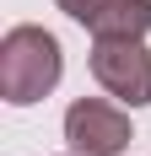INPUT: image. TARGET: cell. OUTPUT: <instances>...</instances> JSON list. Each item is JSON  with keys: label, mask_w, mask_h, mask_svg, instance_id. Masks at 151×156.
<instances>
[{"label": "cell", "mask_w": 151, "mask_h": 156, "mask_svg": "<svg viewBox=\"0 0 151 156\" xmlns=\"http://www.w3.org/2000/svg\"><path fill=\"white\" fill-rule=\"evenodd\" d=\"M135 140L130 108L113 97H76L65 108V145L76 156H124Z\"/></svg>", "instance_id": "3"}, {"label": "cell", "mask_w": 151, "mask_h": 156, "mask_svg": "<svg viewBox=\"0 0 151 156\" xmlns=\"http://www.w3.org/2000/svg\"><path fill=\"white\" fill-rule=\"evenodd\" d=\"M54 5L92 38H146L151 32V0H54Z\"/></svg>", "instance_id": "4"}, {"label": "cell", "mask_w": 151, "mask_h": 156, "mask_svg": "<svg viewBox=\"0 0 151 156\" xmlns=\"http://www.w3.org/2000/svg\"><path fill=\"white\" fill-rule=\"evenodd\" d=\"M65 76V48L60 38L38 22H16L0 38V97L11 108H32L43 102Z\"/></svg>", "instance_id": "1"}, {"label": "cell", "mask_w": 151, "mask_h": 156, "mask_svg": "<svg viewBox=\"0 0 151 156\" xmlns=\"http://www.w3.org/2000/svg\"><path fill=\"white\" fill-rule=\"evenodd\" d=\"M92 81L124 108H151V48L146 38H92Z\"/></svg>", "instance_id": "2"}, {"label": "cell", "mask_w": 151, "mask_h": 156, "mask_svg": "<svg viewBox=\"0 0 151 156\" xmlns=\"http://www.w3.org/2000/svg\"><path fill=\"white\" fill-rule=\"evenodd\" d=\"M65 156H76V151H65Z\"/></svg>", "instance_id": "5"}]
</instances>
